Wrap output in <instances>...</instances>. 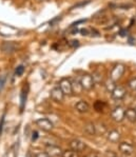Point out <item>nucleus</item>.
<instances>
[{
	"mask_svg": "<svg viewBox=\"0 0 136 157\" xmlns=\"http://www.w3.org/2000/svg\"><path fill=\"white\" fill-rule=\"evenodd\" d=\"M79 81H80V84H81L82 89L86 91L92 90V89L94 88V84H95L93 76L90 74H84L81 77H80Z\"/></svg>",
	"mask_w": 136,
	"mask_h": 157,
	"instance_id": "obj_1",
	"label": "nucleus"
},
{
	"mask_svg": "<svg viewBox=\"0 0 136 157\" xmlns=\"http://www.w3.org/2000/svg\"><path fill=\"white\" fill-rule=\"evenodd\" d=\"M125 64L122 63H117L114 66V67L111 71V74H110V79L113 81H117L118 79L121 78V76L125 73Z\"/></svg>",
	"mask_w": 136,
	"mask_h": 157,
	"instance_id": "obj_2",
	"label": "nucleus"
},
{
	"mask_svg": "<svg viewBox=\"0 0 136 157\" xmlns=\"http://www.w3.org/2000/svg\"><path fill=\"white\" fill-rule=\"evenodd\" d=\"M125 113H126L125 109L121 107V105H118V107L114 108L113 111L111 112V117H112V119L114 121L121 122L125 119Z\"/></svg>",
	"mask_w": 136,
	"mask_h": 157,
	"instance_id": "obj_3",
	"label": "nucleus"
},
{
	"mask_svg": "<svg viewBox=\"0 0 136 157\" xmlns=\"http://www.w3.org/2000/svg\"><path fill=\"white\" fill-rule=\"evenodd\" d=\"M36 124H37V127L39 128V129L45 132H51L53 130V128H54L53 122L51 121L50 119H48V118H40V119H37L36 120Z\"/></svg>",
	"mask_w": 136,
	"mask_h": 157,
	"instance_id": "obj_4",
	"label": "nucleus"
},
{
	"mask_svg": "<svg viewBox=\"0 0 136 157\" xmlns=\"http://www.w3.org/2000/svg\"><path fill=\"white\" fill-rule=\"evenodd\" d=\"M126 94H127V90L125 86H115V88L113 89V91L111 92L112 98L115 100H121L125 98Z\"/></svg>",
	"mask_w": 136,
	"mask_h": 157,
	"instance_id": "obj_5",
	"label": "nucleus"
},
{
	"mask_svg": "<svg viewBox=\"0 0 136 157\" xmlns=\"http://www.w3.org/2000/svg\"><path fill=\"white\" fill-rule=\"evenodd\" d=\"M59 88L61 89V91L64 92V96L68 95H72V82L69 78H62L61 80L59 81Z\"/></svg>",
	"mask_w": 136,
	"mask_h": 157,
	"instance_id": "obj_6",
	"label": "nucleus"
},
{
	"mask_svg": "<svg viewBox=\"0 0 136 157\" xmlns=\"http://www.w3.org/2000/svg\"><path fill=\"white\" fill-rule=\"evenodd\" d=\"M62 150L54 144H48L45 146V153L50 157H62Z\"/></svg>",
	"mask_w": 136,
	"mask_h": 157,
	"instance_id": "obj_7",
	"label": "nucleus"
},
{
	"mask_svg": "<svg viewBox=\"0 0 136 157\" xmlns=\"http://www.w3.org/2000/svg\"><path fill=\"white\" fill-rule=\"evenodd\" d=\"M51 98L54 101H56V102H62L64 101V94L59 86H56V88H54L51 91Z\"/></svg>",
	"mask_w": 136,
	"mask_h": 157,
	"instance_id": "obj_8",
	"label": "nucleus"
},
{
	"mask_svg": "<svg viewBox=\"0 0 136 157\" xmlns=\"http://www.w3.org/2000/svg\"><path fill=\"white\" fill-rule=\"evenodd\" d=\"M17 50H18V45L13 41L4 42L1 44V51L6 54H13Z\"/></svg>",
	"mask_w": 136,
	"mask_h": 157,
	"instance_id": "obj_9",
	"label": "nucleus"
},
{
	"mask_svg": "<svg viewBox=\"0 0 136 157\" xmlns=\"http://www.w3.org/2000/svg\"><path fill=\"white\" fill-rule=\"evenodd\" d=\"M70 148L79 153V152L84 151V150L87 148V146H86V144L80 140V139H73V140L70 142Z\"/></svg>",
	"mask_w": 136,
	"mask_h": 157,
	"instance_id": "obj_10",
	"label": "nucleus"
},
{
	"mask_svg": "<svg viewBox=\"0 0 136 157\" xmlns=\"http://www.w3.org/2000/svg\"><path fill=\"white\" fill-rule=\"evenodd\" d=\"M119 151L125 155H131V154L134 152V147L131 144H128V142H120L119 144Z\"/></svg>",
	"mask_w": 136,
	"mask_h": 157,
	"instance_id": "obj_11",
	"label": "nucleus"
},
{
	"mask_svg": "<svg viewBox=\"0 0 136 157\" xmlns=\"http://www.w3.org/2000/svg\"><path fill=\"white\" fill-rule=\"evenodd\" d=\"M75 109H76V111L79 113H87V112H89V110H90V105L87 101L80 100L75 105Z\"/></svg>",
	"mask_w": 136,
	"mask_h": 157,
	"instance_id": "obj_12",
	"label": "nucleus"
},
{
	"mask_svg": "<svg viewBox=\"0 0 136 157\" xmlns=\"http://www.w3.org/2000/svg\"><path fill=\"white\" fill-rule=\"evenodd\" d=\"M120 133L118 131H116V130H112V131H110L108 133V136H107V138H108V140L110 142H114V144H116V142H118L120 140Z\"/></svg>",
	"mask_w": 136,
	"mask_h": 157,
	"instance_id": "obj_13",
	"label": "nucleus"
},
{
	"mask_svg": "<svg viewBox=\"0 0 136 157\" xmlns=\"http://www.w3.org/2000/svg\"><path fill=\"white\" fill-rule=\"evenodd\" d=\"M125 118H127L130 122H136V111L135 109H128L126 110V113H125Z\"/></svg>",
	"mask_w": 136,
	"mask_h": 157,
	"instance_id": "obj_14",
	"label": "nucleus"
},
{
	"mask_svg": "<svg viewBox=\"0 0 136 157\" xmlns=\"http://www.w3.org/2000/svg\"><path fill=\"white\" fill-rule=\"evenodd\" d=\"M71 82H72L73 94H77V95L81 94V92L84 91V89H82L81 84H80V81L79 80H74V81H71Z\"/></svg>",
	"mask_w": 136,
	"mask_h": 157,
	"instance_id": "obj_15",
	"label": "nucleus"
},
{
	"mask_svg": "<svg viewBox=\"0 0 136 157\" xmlns=\"http://www.w3.org/2000/svg\"><path fill=\"white\" fill-rule=\"evenodd\" d=\"M28 90H29V88H28V86H23V89H22V91H21V99H20V111L22 112L23 111V109H24V105H25V100H26V96H28Z\"/></svg>",
	"mask_w": 136,
	"mask_h": 157,
	"instance_id": "obj_16",
	"label": "nucleus"
},
{
	"mask_svg": "<svg viewBox=\"0 0 136 157\" xmlns=\"http://www.w3.org/2000/svg\"><path fill=\"white\" fill-rule=\"evenodd\" d=\"M84 132L87 133L88 135H94L95 134V127L92 122H89L84 125Z\"/></svg>",
	"mask_w": 136,
	"mask_h": 157,
	"instance_id": "obj_17",
	"label": "nucleus"
},
{
	"mask_svg": "<svg viewBox=\"0 0 136 157\" xmlns=\"http://www.w3.org/2000/svg\"><path fill=\"white\" fill-rule=\"evenodd\" d=\"M62 157H78V152L74 151V150H65L62 152Z\"/></svg>",
	"mask_w": 136,
	"mask_h": 157,
	"instance_id": "obj_18",
	"label": "nucleus"
},
{
	"mask_svg": "<svg viewBox=\"0 0 136 157\" xmlns=\"http://www.w3.org/2000/svg\"><path fill=\"white\" fill-rule=\"evenodd\" d=\"M94 108H95V110L97 112H103L104 109V103L100 100H97L95 102V105H94Z\"/></svg>",
	"mask_w": 136,
	"mask_h": 157,
	"instance_id": "obj_19",
	"label": "nucleus"
},
{
	"mask_svg": "<svg viewBox=\"0 0 136 157\" xmlns=\"http://www.w3.org/2000/svg\"><path fill=\"white\" fill-rule=\"evenodd\" d=\"M128 86H129V88H130L132 91H136V77H134V78H132L130 81H129Z\"/></svg>",
	"mask_w": 136,
	"mask_h": 157,
	"instance_id": "obj_20",
	"label": "nucleus"
},
{
	"mask_svg": "<svg viewBox=\"0 0 136 157\" xmlns=\"http://www.w3.org/2000/svg\"><path fill=\"white\" fill-rule=\"evenodd\" d=\"M114 82H115V81H113V80H111V79H110V81H108V82H107V84H106L107 90L110 91V92H112V91H113V89L115 88V86L113 84Z\"/></svg>",
	"mask_w": 136,
	"mask_h": 157,
	"instance_id": "obj_21",
	"label": "nucleus"
},
{
	"mask_svg": "<svg viewBox=\"0 0 136 157\" xmlns=\"http://www.w3.org/2000/svg\"><path fill=\"white\" fill-rule=\"evenodd\" d=\"M24 72V67L23 66H19L16 67V71H15V74L17 75V76H21V75L23 74Z\"/></svg>",
	"mask_w": 136,
	"mask_h": 157,
	"instance_id": "obj_22",
	"label": "nucleus"
},
{
	"mask_svg": "<svg viewBox=\"0 0 136 157\" xmlns=\"http://www.w3.org/2000/svg\"><path fill=\"white\" fill-rule=\"evenodd\" d=\"M6 77L4 76V75H1V76H0V91L3 89L4 83H6Z\"/></svg>",
	"mask_w": 136,
	"mask_h": 157,
	"instance_id": "obj_23",
	"label": "nucleus"
},
{
	"mask_svg": "<svg viewBox=\"0 0 136 157\" xmlns=\"http://www.w3.org/2000/svg\"><path fill=\"white\" fill-rule=\"evenodd\" d=\"M4 117H6V114L2 115L1 119H0V135L2 133V129H3V124H4Z\"/></svg>",
	"mask_w": 136,
	"mask_h": 157,
	"instance_id": "obj_24",
	"label": "nucleus"
},
{
	"mask_svg": "<svg viewBox=\"0 0 136 157\" xmlns=\"http://www.w3.org/2000/svg\"><path fill=\"white\" fill-rule=\"evenodd\" d=\"M35 157H50L45 152H40V153H38V154H36V156Z\"/></svg>",
	"mask_w": 136,
	"mask_h": 157,
	"instance_id": "obj_25",
	"label": "nucleus"
},
{
	"mask_svg": "<svg viewBox=\"0 0 136 157\" xmlns=\"http://www.w3.org/2000/svg\"><path fill=\"white\" fill-rule=\"evenodd\" d=\"M37 138H38V133L36 132V131H34L32 133V141H35Z\"/></svg>",
	"mask_w": 136,
	"mask_h": 157,
	"instance_id": "obj_26",
	"label": "nucleus"
},
{
	"mask_svg": "<svg viewBox=\"0 0 136 157\" xmlns=\"http://www.w3.org/2000/svg\"><path fill=\"white\" fill-rule=\"evenodd\" d=\"M84 157H99V156L97 155L96 153H90V154H88V155H86Z\"/></svg>",
	"mask_w": 136,
	"mask_h": 157,
	"instance_id": "obj_27",
	"label": "nucleus"
},
{
	"mask_svg": "<svg viewBox=\"0 0 136 157\" xmlns=\"http://www.w3.org/2000/svg\"><path fill=\"white\" fill-rule=\"evenodd\" d=\"M113 157H117V156H113Z\"/></svg>",
	"mask_w": 136,
	"mask_h": 157,
	"instance_id": "obj_28",
	"label": "nucleus"
},
{
	"mask_svg": "<svg viewBox=\"0 0 136 157\" xmlns=\"http://www.w3.org/2000/svg\"><path fill=\"white\" fill-rule=\"evenodd\" d=\"M135 111H136V108H135Z\"/></svg>",
	"mask_w": 136,
	"mask_h": 157,
	"instance_id": "obj_29",
	"label": "nucleus"
}]
</instances>
